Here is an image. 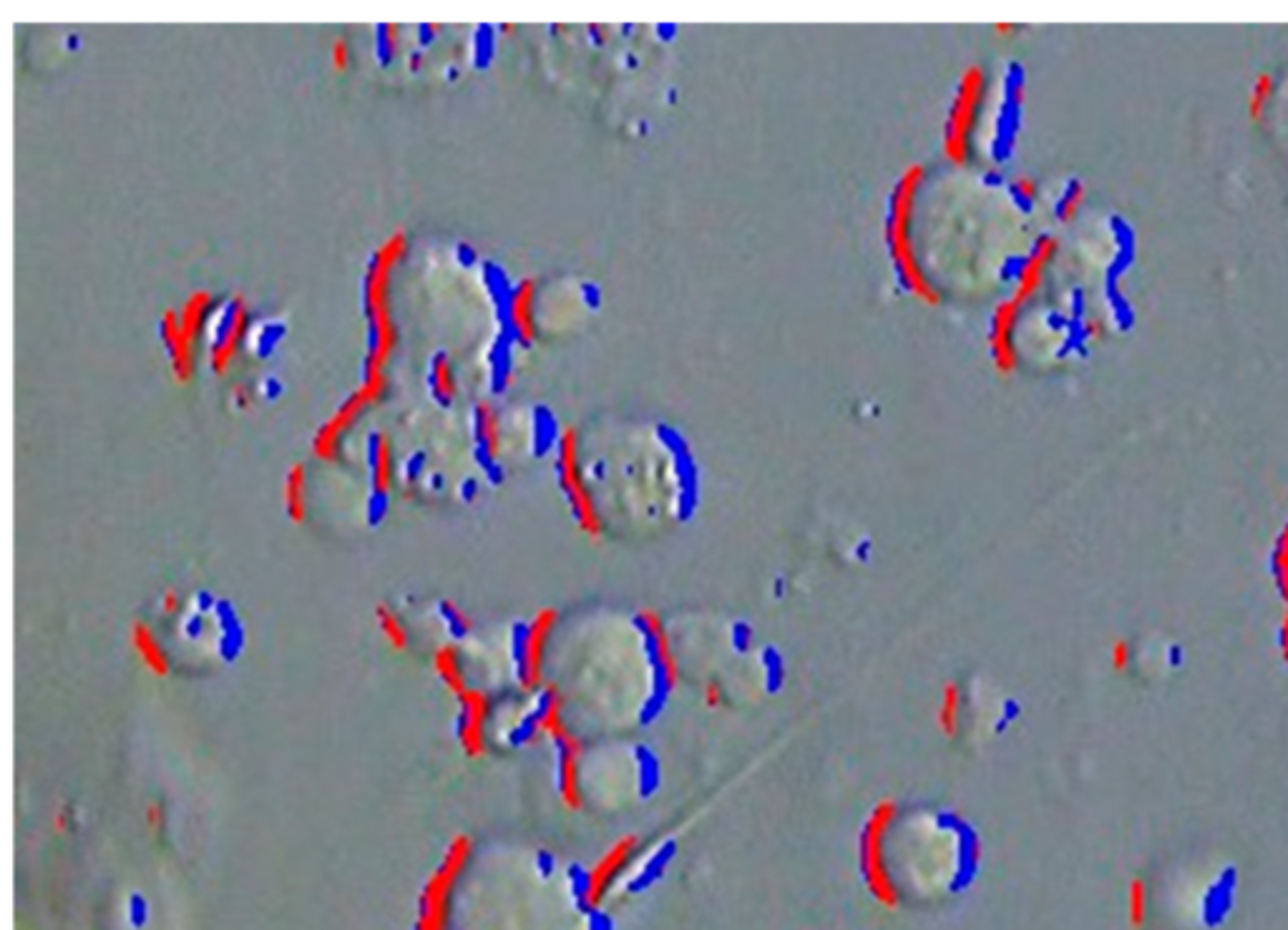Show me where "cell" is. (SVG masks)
I'll list each match as a JSON object with an SVG mask.
<instances>
[{"label":"cell","instance_id":"obj_1","mask_svg":"<svg viewBox=\"0 0 1288 930\" xmlns=\"http://www.w3.org/2000/svg\"><path fill=\"white\" fill-rule=\"evenodd\" d=\"M524 677L544 701L541 742L551 749L604 737H642L672 690L644 612L579 602L524 624Z\"/></svg>","mask_w":1288,"mask_h":930},{"label":"cell","instance_id":"obj_2","mask_svg":"<svg viewBox=\"0 0 1288 930\" xmlns=\"http://www.w3.org/2000/svg\"><path fill=\"white\" fill-rule=\"evenodd\" d=\"M554 471L576 528L594 544H650L685 526L700 503L695 455L660 420L564 425Z\"/></svg>","mask_w":1288,"mask_h":930},{"label":"cell","instance_id":"obj_3","mask_svg":"<svg viewBox=\"0 0 1288 930\" xmlns=\"http://www.w3.org/2000/svg\"><path fill=\"white\" fill-rule=\"evenodd\" d=\"M410 930H607L584 868L521 837L450 840L415 895Z\"/></svg>","mask_w":1288,"mask_h":930},{"label":"cell","instance_id":"obj_4","mask_svg":"<svg viewBox=\"0 0 1288 930\" xmlns=\"http://www.w3.org/2000/svg\"><path fill=\"white\" fill-rule=\"evenodd\" d=\"M981 842L947 805L886 797L864 817L856 865L869 898L889 913H929L954 903L979 873Z\"/></svg>","mask_w":1288,"mask_h":930},{"label":"cell","instance_id":"obj_5","mask_svg":"<svg viewBox=\"0 0 1288 930\" xmlns=\"http://www.w3.org/2000/svg\"><path fill=\"white\" fill-rule=\"evenodd\" d=\"M644 619L672 695L692 697L707 709L745 711L783 690V654L743 617L672 607L650 609Z\"/></svg>","mask_w":1288,"mask_h":930},{"label":"cell","instance_id":"obj_6","mask_svg":"<svg viewBox=\"0 0 1288 930\" xmlns=\"http://www.w3.org/2000/svg\"><path fill=\"white\" fill-rule=\"evenodd\" d=\"M129 642L159 680H207L245 657L247 622L217 591L169 586L134 617Z\"/></svg>","mask_w":1288,"mask_h":930},{"label":"cell","instance_id":"obj_7","mask_svg":"<svg viewBox=\"0 0 1288 930\" xmlns=\"http://www.w3.org/2000/svg\"><path fill=\"white\" fill-rule=\"evenodd\" d=\"M662 767L642 737H604L554 749V784L561 805L584 817L627 815L652 800Z\"/></svg>","mask_w":1288,"mask_h":930},{"label":"cell","instance_id":"obj_8","mask_svg":"<svg viewBox=\"0 0 1288 930\" xmlns=\"http://www.w3.org/2000/svg\"><path fill=\"white\" fill-rule=\"evenodd\" d=\"M1021 81L1014 69L994 74L986 63H971L959 76L942 131V159L962 172L989 174L1009 149Z\"/></svg>","mask_w":1288,"mask_h":930},{"label":"cell","instance_id":"obj_9","mask_svg":"<svg viewBox=\"0 0 1288 930\" xmlns=\"http://www.w3.org/2000/svg\"><path fill=\"white\" fill-rule=\"evenodd\" d=\"M524 624L526 619L493 624L473 619L461 637L435 654L430 670L456 706L526 682Z\"/></svg>","mask_w":1288,"mask_h":930},{"label":"cell","instance_id":"obj_10","mask_svg":"<svg viewBox=\"0 0 1288 930\" xmlns=\"http://www.w3.org/2000/svg\"><path fill=\"white\" fill-rule=\"evenodd\" d=\"M544 701L521 682L456 706V737L473 759H501L541 742Z\"/></svg>","mask_w":1288,"mask_h":930},{"label":"cell","instance_id":"obj_11","mask_svg":"<svg viewBox=\"0 0 1288 930\" xmlns=\"http://www.w3.org/2000/svg\"><path fill=\"white\" fill-rule=\"evenodd\" d=\"M672 850L670 837L657 832L617 837L584 868V898L592 910L609 918L660 878Z\"/></svg>","mask_w":1288,"mask_h":930},{"label":"cell","instance_id":"obj_12","mask_svg":"<svg viewBox=\"0 0 1288 930\" xmlns=\"http://www.w3.org/2000/svg\"><path fill=\"white\" fill-rule=\"evenodd\" d=\"M1019 704L981 675H957L939 690L934 724L949 744L979 749L1009 732Z\"/></svg>","mask_w":1288,"mask_h":930},{"label":"cell","instance_id":"obj_13","mask_svg":"<svg viewBox=\"0 0 1288 930\" xmlns=\"http://www.w3.org/2000/svg\"><path fill=\"white\" fill-rule=\"evenodd\" d=\"M377 629L395 652L430 664L473 622L461 607L443 596H395L377 607Z\"/></svg>","mask_w":1288,"mask_h":930},{"label":"cell","instance_id":"obj_14","mask_svg":"<svg viewBox=\"0 0 1288 930\" xmlns=\"http://www.w3.org/2000/svg\"><path fill=\"white\" fill-rule=\"evenodd\" d=\"M408 234L400 230L393 232L377 244L365 267L362 309H365L367 329H370V345H367L365 362H362V375L365 377L385 375L390 357L398 347V327H395L393 309H390V284H393L395 267L408 254Z\"/></svg>","mask_w":1288,"mask_h":930},{"label":"cell","instance_id":"obj_15","mask_svg":"<svg viewBox=\"0 0 1288 930\" xmlns=\"http://www.w3.org/2000/svg\"><path fill=\"white\" fill-rule=\"evenodd\" d=\"M212 342L207 350V362L215 375H227L232 362L240 355L242 340H245L247 329H250V307L242 294H232L225 307L217 309L212 319Z\"/></svg>","mask_w":1288,"mask_h":930},{"label":"cell","instance_id":"obj_16","mask_svg":"<svg viewBox=\"0 0 1288 930\" xmlns=\"http://www.w3.org/2000/svg\"><path fill=\"white\" fill-rule=\"evenodd\" d=\"M1019 322L1021 307L1011 302L1009 297H999L991 307L989 327H986V347H989V360L994 365V372L1001 377H1011L1019 370L1021 352H1019Z\"/></svg>","mask_w":1288,"mask_h":930},{"label":"cell","instance_id":"obj_17","mask_svg":"<svg viewBox=\"0 0 1288 930\" xmlns=\"http://www.w3.org/2000/svg\"><path fill=\"white\" fill-rule=\"evenodd\" d=\"M539 282L524 277L513 284L506 297V322L511 335L521 345H531L539 337Z\"/></svg>","mask_w":1288,"mask_h":930},{"label":"cell","instance_id":"obj_18","mask_svg":"<svg viewBox=\"0 0 1288 930\" xmlns=\"http://www.w3.org/2000/svg\"><path fill=\"white\" fill-rule=\"evenodd\" d=\"M159 337H162L164 347H167L169 370H172L174 382H179V385L192 382L197 370V345L179 327L177 309L169 307L162 312V317H159Z\"/></svg>","mask_w":1288,"mask_h":930},{"label":"cell","instance_id":"obj_19","mask_svg":"<svg viewBox=\"0 0 1288 930\" xmlns=\"http://www.w3.org/2000/svg\"><path fill=\"white\" fill-rule=\"evenodd\" d=\"M217 309L220 307H217L215 297H212V292H207V289H197V292H192L187 299H184L182 307L177 309L179 327H182L184 335L195 342V345L200 342V337L205 335L207 327L212 324Z\"/></svg>","mask_w":1288,"mask_h":930},{"label":"cell","instance_id":"obj_20","mask_svg":"<svg viewBox=\"0 0 1288 930\" xmlns=\"http://www.w3.org/2000/svg\"><path fill=\"white\" fill-rule=\"evenodd\" d=\"M1152 918V888L1150 880L1135 875L1125 885V923L1130 930H1145Z\"/></svg>","mask_w":1288,"mask_h":930},{"label":"cell","instance_id":"obj_21","mask_svg":"<svg viewBox=\"0 0 1288 930\" xmlns=\"http://www.w3.org/2000/svg\"><path fill=\"white\" fill-rule=\"evenodd\" d=\"M430 392L438 400L440 405H450L456 400L458 392V382H456V370H453V362H450L448 355H435L433 362H430Z\"/></svg>","mask_w":1288,"mask_h":930},{"label":"cell","instance_id":"obj_22","mask_svg":"<svg viewBox=\"0 0 1288 930\" xmlns=\"http://www.w3.org/2000/svg\"><path fill=\"white\" fill-rule=\"evenodd\" d=\"M1273 96H1276V76L1268 74V71H1261V74L1251 81V86H1248V99H1246L1248 121L1261 124V121L1266 119Z\"/></svg>","mask_w":1288,"mask_h":930},{"label":"cell","instance_id":"obj_23","mask_svg":"<svg viewBox=\"0 0 1288 930\" xmlns=\"http://www.w3.org/2000/svg\"><path fill=\"white\" fill-rule=\"evenodd\" d=\"M1084 205H1087V189H1084L1082 182L1072 179V182L1062 189V194H1059L1057 205H1054V215H1057V220L1062 222V225H1072V222H1077V217L1082 215Z\"/></svg>","mask_w":1288,"mask_h":930},{"label":"cell","instance_id":"obj_24","mask_svg":"<svg viewBox=\"0 0 1288 930\" xmlns=\"http://www.w3.org/2000/svg\"><path fill=\"white\" fill-rule=\"evenodd\" d=\"M1135 662H1137V649L1130 639L1117 637L1115 642L1107 647V664H1110V670L1115 672V675H1127V672H1132Z\"/></svg>","mask_w":1288,"mask_h":930},{"label":"cell","instance_id":"obj_25","mask_svg":"<svg viewBox=\"0 0 1288 930\" xmlns=\"http://www.w3.org/2000/svg\"><path fill=\"white\" fill-rule=\"evenodd\" d=\"M1009 192L1024 210H1029L1039 199V182L1034 177H1029V174H1019V177H1014L1009 182Z\"/></svg>","mask_w":1288,"mask_h":930},{"label":"cell","instance_id":"obj_26","mask_svg":"<svg viewBox=\"0 0 1288 930\" xmlns=\"http://www.w3.org/2000/svg\"><path fill=\"white\" fill-rule=\"evenodd\" d=\"M375 38H377V51H380V56L390 58L395 51H398L400 26H395V23H388V26H377Z\"/></svg>","mask_w":1288,"mask_h":930},{"label":"cell","instance_id":"obj_27","mask_svg":"<svg viewBox=\"0 0 1288 930\" xmlns=\"http://www.w3.org/2000/svg\"><path fill=\"white\" fill-rule=\"evenodd\" d=\"M330 66L335 71H347V66H350V43H347V38H335L330 43Z\"/></svg>","mask_w":1288,"mask_h":930},{"label":"cell","instance_id":"obj_28","mask_svg":"<svg viewBox=\"0 0 1288 930\" xmlns=\"http://www.w3.org/2000/svg\"><path fill=\"white\" fill-rule=\"evenodd\" d=\"M1084 335H1087V340H1092V342H1102V340H1105V337H1107V324H1105V319H1100V317H1087V322H1084Z\"/></svg>","mask_w":1288,"mask_h":930},{"label":"cell","instance_id":"obj_29","mask_svg":"<svg viewBox=\"0 0 1288 930\" xmlns=\"http://www.w3.org/2000/svg\"><path fill=\"white\" fill-rule=\"evenodd\" d=\"M232 403H235V408H252V392L247 390V385L232 387Z\"/></svg>","mask_w":1288,"mask_h":930},{"label":"cell","instance_id":"obj_30","mask_svg":"<svg viewBox=\"0 0 1288 930\" xmlns=\"http://www.w3.org/2000/svg\"><path fill=\"white\" fill-rule=\"evenodd\" d=\"M994 33H996V36H1014L1016 26H1009V23H999V26H994Z\"/></svg>","mask_w":1288,"mask_h":930}]
</instances>
